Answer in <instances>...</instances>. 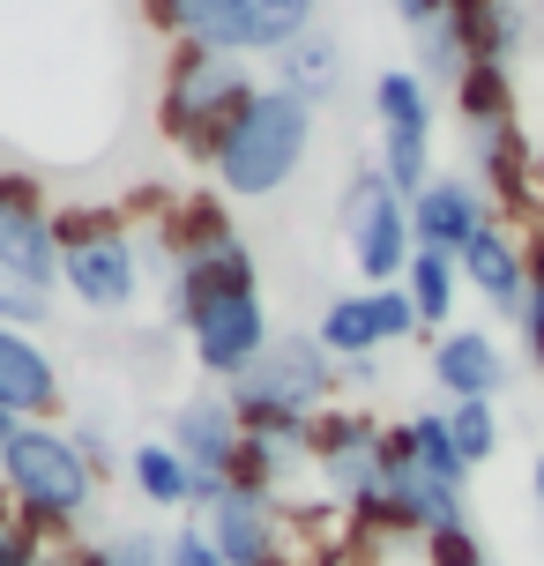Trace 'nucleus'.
<instances>
[{
    "instance_id": "c85d7f7f",
    "label": "nucleus",
    "mask_w": 544,
    "mask_h": 566,
    "mask_svg": "<svg viewBox=\"0 0 544 566\" xmlns=\"http://www.w3.org/2000/svg\"><path fill=\"white\" fill-rule=\"evenodd\" d=\"M165 566H224V552L209 544V530H201V522H187V530H172V537H165Z\"/></svg>"
},
{
    "instance_id": "7ed1b4c3",
    "label": "nucleus",
    "mask_w": 544,
    "mask_h": 566,
    "mask_svg": "<svg viewBox=\"0 0 544 566\" xmlns=\"http://www.w3.org/2000/svg\"><path fill=\"white\" fill-rule=\"evenodd\" d=\"M0 484L53 544H75V530L97 507V478L67 424H15V440L0 448Z\"/></svg>"
},
{
    "instance_id": "412c9836",
    "label": "nucleus",
    "mask_w": 544,
    "mask_h": 566,
    "mask_svg": "<svg viewBox=\"0 0 544 566\" xmlns=\"http://www.w3.org/2000/svg\"><path fill=\"white\" fill-rule=\"evenodd\" d=\"M402 291H410V306H418V328H426V336H440V328L456 321V298H462L456 254H432V247H418V254H410V269H402Z\"/></svg>"
},
{
    "instance_id": "2eb2a0df",
    "label": "nucleus",
    "mask_w": 544,
    "mask_h": 566,
    "mask_svg": "<svg viewBox=\"0 0 544 566\" xmlns=\"http://www.w3.org/2000/svg\"><path fill=\"white\" fill-rule=\"evenodd\" d=\"M456 269H462V283L492 306V321H522V298H530V254L515 247V231L500 224V217L456 254Z\"/></svg>"
},
{
    "instance_id": "dca6fc26",
    "label": "nucleus",
    "mask_w": 544,
    "mask_h": 566,
    "mask_svg": "<svg viewBox=\"0 0 544 566\" xmlns=\"http://www.w3.org/2000/svg\"><path fill=\"white\" fill-rule=\"evenodd\" d=\"M201 478H224L231 470V448H239V410L224 402V388H201L172 410V432H165Z\"/></svg>"
},
{
    "instance_id": "4be33fe9",
    "label": "nucleus",
    "mask_w": 544,
    "mask_h": 566,
    "mask_svg": "<svg viewBox=\"0 0 544 566\" xmlns=\"http://www.w3.org/2000/svg\"><path fill=\"white\" fill-rule=\"evenodd\" d=\"M410 67L426 75V90H456L462 83V67H470V45H462V23H456V8H440L432 23L410 30Z\"/></svg>"
},
{
    "instance_id": "5701e85b",
    "label": "nucleus",
    "mask_w": 544,
    "mask_h": 566,
    "mask_svg": "<svg viewBox=\"0 0 544 566\" xmlns=\"http://www.w3.org/2000/svg\"><path fill=\"white\" fill-rule=\"evenodd\" d=\"M402 440L418 454V470H432L440 484H462V492H470V462H462L456 432H448V410H410V418H402Z\"/></svg>"
},
{
    "instance_id": "cd10ccee",
    "label": "nucleus",
    "mask_w": 544,
    "mask_h": 566,
    "mask_svg": "<svg viewBox=\"0 0 544 566\" xmlns=\"http://www.w3.org/2000/svg\"><path fill=\"white\" fill-rule=\"evenodd\" d=\"M67 432H75V448H83V462H90V478H97V484H113L119 470H127V454L113 448L105 424H67Z\"/></svg>"
},
{
    "instance_id": "39448f33",
    "label": "nucleus",
    "mask_w": 544,
    "mask_h": 566,
    "mask_svg": "<svg viewBox=\"0 0 544 566\" xmlns=\"http://www.w3.org/2000/svg\"><path fill=\"white\" fill-rule=\"evenodd\" d=\"M143 276V239L119 209H60V291L83 313H105V321L135 313Z\"/></svg>"
},
{
    "instance_id": "4468645a",
    "label": "nucleus",
    "mask_w": 544,
    "mask_h": 566,
    "mask_svg": "<svg viewBox=\"0 0 544 566\" xmlns=\"http://www.w3.org/2000/svg\"><path fill=\"white\" fill-rule=\"evenodd\" d=\"M432 366V388L448 402H492L508 388V350L485 336V328H440L426 350Z\"/></svg>"
},
{
    "instance_id": "1a4fd4ad",
    "label": "nucleus",
    "mask_w": 544,
    "mask_h": 566,
    "mask_svg": "<svg viewBox=\"0 0 544 566\" xmlns=\"http://www.w3.org/2000/svg\"><path fill=\"white\" fill-rule=\"evenodd\" d=\"M0 276L60 291V209L45 201V179L15 165H0Z\"/></svg>"
},
{
    "instance_id": "423d86ee",
    "label": "nucleus",
    "mask_w": 544,
    "mask_h": 566,
    "mask_svg": "<svg viewBox=\"0 0 544 566\" xmlns=\"http://www.w3.org/2000/svg\"><path fill=\"white\" fill-rule=\"evenodd\" d=\"M336 231H344V254L366 283H402V269L418 254V239H410V201L380 179V165H358L344 179Z\"/></svg>"
},
{
    "instance_id": "a211bd4d",
    "label": "nucleus",
    "mask_w": 544,
    "mask_h": 566,
    "mask_svg": "<svg viewBox=\"0 0 544 566\" xmlns=\"http://www.w3.org/2000/svg\"><path fill=\"white\" fill-rule=\"evenodd\" d=\"M462 23V45L470 60H485V67H515L530 53V8L522 0H448Z\"/></svg>"
},
{
    "instance_id": "72a5a7b5",
    "label": "nucleus",
    "mask_w": 544,
    "mask_h": 566,
    "mask_svg": "<svg viewBox=\"0 0 544 566\" xmlns=\"http://www.w3.org/2000/svg\"><path fill=\"white\" fill-rule=\"evenodd\" d=\"M15 424H23V418H15V410H0V448L15 440Z\"/></svg>"
},
{
    "instance_id": "0eeeda50",
    "label": "nucleus",
    "mask_w": 544,
    "mask_h": 566,
    "mask_svg": "<svg viewBox=\"0 0 544 566\" xmlns=\"http://www.w3.org/2000/svg\"><path fill=\"white\" fill-rule=\"evenodd\" d=\"M373 165L402 201L432 179V90L418 67L373 75Z\"/></svg>"
},
{
    "instance_id": "f3484780",
    "label": "nucleus",
    "mask_w": 544,
    "mask_h": 566,
    "mask_svg": "<svg viewBox=\"0 0 544 566\" xmlns=\"http://www.w3.org/2000/svg\"><path fill=\"white\" fill-rule=\"evenodd\" d=\"M269 83L276 90H291V97H306V105H328V97H336V90H344V38H336V30H306V38H291L284 53L269 60Z\"/></svg>"
},
{
    "instance_id": "f8f14e48",
    "label": "nucleus",
    "mask_w": 544,
    "mask_h": 566,
    "mask_svg": "<svg viewBox=\"0 0 544 566\" xmlns=\"http://www.w3.org/2000/svg\"><path fill=\"white\" fill-rule=\"evenodd\" d=\"M485 224H492V201H485V187L462 179V171H432L426 187L410 195V239L432 247V254H462Z\"/></svg>"
},
{
    "instance_id": "ddd939ff",
    "label": "nucleus",
    "mask_w": 544,
    "mask_h": 566,
    "mask_svg": "<svg viewBox=\"0 0 544 566\" xmlns=\"http://www.w3.org/2000/svg\"><path fill=\"white\" fill-rule=\"evenodd\" d=\"M0 410H15L23 424H60V410H67L53 350L23 328H0Z\"/></svg>"
},
{
    "instance_id": "473e14b6",
    "label": "nucleus",
    "mask_w": 544,
    "mask_h": 566,
    "mask_svg": "<svg viewBox=\"0 0 544 566\" xmlns=\"http://www.w3.org/2000/svg\"><path fill=\"white\" fill-rule=\"evenodd\" d=\"M38 566H75V544H53V552H45Z\"/></svg>"
},
{
    "instance_id": "7c9ffc66",
    "label": "nucleus",
    "mask_w": 544,
    "mask_h": 566,
    "mask_svg": "<svg viewBox=\"0 0 544 566\" xmlns=\"http://www.w3.org/2000/svg\"><path fill=\"white\" fill-rule=\"evenodd\" d=\"M388 8H396L402 23L418 30V23H432V15H440V8H448V0H388Z\"/></svg>"
},
{
    "instance_id": "aec40b11",
    "label": "nucleus",
    "mask_w": 544,
    "mask_h": 566,
    "mask_svg": "<svg viewBox=\"0 0 544 566\" xmlns=\"http://www.w3.org/2000/svg\"><path fill=\"white\" fill-rule=\"evenodd\" d=\"M314 336H321L328 358H380V350H388V328H380L373 291H336V298L314 313Z\"/></svg>"
},
{
    "instance_id": "393cba45",
    "label": "nucleus",
    "mask_w": 544,
    "mask_h": 566,
    "mask_svg": "<svg viewBox=\"0 0 544 566\" xmlns=\"http://www.w3.org/2000/svg\"><path fill=\"white\" fill-rule=\"evenodd\" d=\"M448 432H456V448H462L470 470L500 454V418H492V402H448Z\"/></svg>"
},
{
    "instance_id": "9d476101",
    "label": "nucleus",
    "mask_w": 544,
    "mask_h": 566,
    "mask_svg": "<svg viewBox=\"0 0 544 566\" xmlns=\"http://www.w3.org/2000/svg\"><path fill=\"white\" fill-rule=\"evenodd\" d=\"M179 328H187V350H195L201 380H217V388H231V380L269 350V336H276V328H269V306H261V291H224V298L195 306Z\"/></svg>"
},
{
    "instance_id": "9b49d317",
    "label": "nucleus",
    "mask_w": 544,
    "mask_h": 566,
    "mask_svg": "<svg viewBox=\"0 0 544 566\" xmlns=\"http://www.w3.org/2000/svg\"><path fill=\"white\" fill-rule=\"evenodd\" d=\"M195 522L209 530V544L224 552V566H291V514H284V500H269V492L224 484Z\"/></svg>"
},
{
    "instance_id": "b1692460",
    "label": "nucleus",
    "mask_w": 544,
    "mask_h": 566,
    "mask_svg": "<svg viewBox=\"0 0 544 566\" xmlns=\"http://www.w3.org/2000/svg\"><path fill=\"white\" fill-rule=\"evenodd\" d=\"M75 566H165L157 530H105V537H75Z\"/></svg>"
},
{
    "instance_id": "a878e982",
    "label": "nucleus",
    "mask_w": 544,
    "mask_h": 566,
    "mask_svg": "<svg viewBox=\"0 0 544 566\" xmlns=\"http://www.w3.org/2000/svg\"><path fill=\"white\" fill-rule=\"evenodd\" d=\"M45 552H53V537H45V530L8 500V484H0V566H38Z\"/></svg>"
},
{
    "instance_id": "f03ea898",
    "label": "nucleus",
    "mask_w": 544,
    "mask_h": 566,
    "mask_svg": "<svg viewBox=\"0 0 544 566\" xmlns=\"http://www.w3.org/2000/svg\"><path fill=\"white\" fill-rule=\"evenodd\" d=\"M314 105L306 97H291V90L261 83L254 97H247V113L224 127V142H217V157H209V179H217V195L231 201H276L306 171V149H314Z\"/></svg>"
},
{
    "instance_id": "f704fd0d",
    "label": "nucleus",
    "mask_w": 544,
    "mask_h": 566,
    "mask_svg": "<svg viewBox=\"0 0 544 566\" xmlns=\"http://www.w3.org/2000/svg\"><path fill=\"white\" fill-rule=\"evenodd\" d=\"M478 566H492V559H478Z\"/></svg>"
},
{
    "instance_id": "f257e3e1",
    "label": "nucleus",
    "mask_w": 544,
    "mask_h": 566,
    "mask_svg": "<svg viewBox=\"0 0 544 566\" xmlns=\"http://www.w3.org/2000/svg\"><path fill=\"white\" fill-rule=\"evenodd\" d=\"M336 396H344V380H336V358L321 350L314 328L269 336V350L224 388V402L239 410L247 432H269V440H291V448H314V418Z\"/></svg>"
},
{
    "instance_id": "20e7f679",
    "label": "nucleus",
    "mask_w": 544,
    "mask_h": 566,
    "mask_svg": "<svg viewBox=\"0 0 544 566\" xmlns=\"http://www.w3.org/2000/svg\"><path fill=\"white\" fill-rule=\"evenodd\" d=\"M254 67L239 53H201V45H172L165 53V90H157V127L172 142L179 157H195L209 165L217 157V142L239 113H247V97H254Z\"/></svg>"
},
{
    "instance_id": "bb28decb",
    "label": "nucleus",
    "mask_w": 544,
    "mask_h": 566,
    "mask_svg": "<svg viewBox=\"0 0 544 566\" xmlns=\"http://www.w3.org/2000/svg\"><path fill=\"white\" fill-rule=\"evenodd\" d=\"M0 328H23V336L53 328V291L23 283V276H0Z\"/></svg>"
},
{
    "instance_id": "6ab92c4d",
    "label": "nucleus",
    "mask_w": 544,
    "mask_h": 566,
    "mask_svg": "<svg viewBox=\"0 0 544 566\" xmlns=\"http://www.w3.org/2000/svg\"><path fill=\"white\" fill-rule=\"evenodd\" d=\"M127 484H135L143 507H157V514H195V462H187L172 440L127 448Z\"/></svg>"
},
{
    "instance_id": "6e6552de",
    "label": "nucleus",
    "mask_w": 544,
    "mask_h": 566,
    "mask_svg": "<svg viewBox=\"0 0 544 566\" xmlns=\"http://www.w3.org/2000/svg\"><path fill=\"white\" fill-rule=\"evenodd\" d=\"M306 462H314L321 492H328L336 507L366 514L373 500H380V478H388V424L373 418V410H321Z\"/></svg>"
},
{
    "instance_id": "c756f323",
    "label": "nucleus",
    "mask_w": 544,
    "mask_h": 566,
    "mask_svg": "<svg viewBox=\"0 0 544 566\" xmlns=\"http://www.w3.org/2000/svg\"><path fill=\"white\" fill-rule=\"evenodd\" d=\"M522 343H530V358H537V373H544V276H530V298H522Z\"/></svg>"
},
{
    "instance_id": "2f4dec72",
    "label": "nucleus",
    "mask_w": 544,
    "mask_h": 566,
    "mask_svg": "<svg viewBox=\"0 0 544 566\" xmlns=\"http://www.w3.org/2000/svg\"><path fill=\"white\" fill-rule=\"evenodd\" d=\"M530 500H537V522H544V454L530 462Z\"/></svg>"
}]
</instances>
